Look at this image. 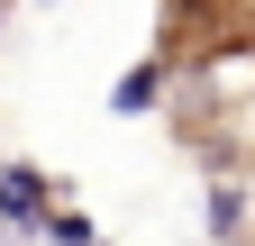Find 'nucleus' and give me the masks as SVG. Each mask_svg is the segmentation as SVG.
Wrapping results in <instances>:
<instances>
[{"mask_svg":"<svg viewBox=\"0 0 255 246\" xmlns=\"http://www.w3.org/2000/svg\"><path fill=\"white\" fill-rule=\"evenodd\" d=\"M164 82H173V55H146L137 73H119V82H110V119H146L155 101H164Z\"/></svg>","mask_w":255,"mask_h":246,"instance_id":"obj_3","label":"nucleus"},{"mask_svg":"<svg viewBox=\"0 0 255 246\" xmlns=\"http://www.w3.org/2000/svg\"><path fill=\"white\" fill-rule=\"evenodd\" d=\"M246 237H255V228H246Z\"/></svg>","mask_w":255,"mask_h":246,"instance_id":"obj_7","label":"nucleus"},{"mask_svg":"<svg viewBox=\"0 0 255 246\" xmlns=\"http://www.w3.org/2000/svg\"><path fill=\"white\" fill-rule=\"evenodd\" d=\"M55 192H64L55 173H37V164H0V219H9V228H37V237H46Z\"/></svg>","mask_w":255,"mask_h":246,"instance_id":"obj_1","label":"nucleus"},{"mask_svg":"<svg viewBox=\"0 0 255 246\" xmlns=\"http://www.w3.org/2000/svg\"><path fill=\"white\" fill-rule=\"evenodd\" d=\"M201 228H210L219 246H237V237L255 228V192H246V182H237V173H219V182H210V192H201Z\"/></svg>","mask_w":255,"mask_h":246,"instance_id":"obj_2","label":"nucleus"},{"mask_svg":"<svg viewBox=\"0 0 255 246\" xmlns=\"http://www.w3.org/2000/svg\"><path fill=\"white\" fill-rule=\"evenodd\" d=\"M46 237H55V246H101V228H91L82 210H55V219H46Z\"/></svg>","mask_w":255,"mask_h":246,"instance_id":"obj_4","label":"nucleus"},{"mask_svg":"<svg viewBox=\"0 0 255 246\" xmlns=\"http://www.w3.org/2000/svg\"><path fill=\"white\" fill-rule=\"evenodd\" d=\"M0 237H9V219H0Z\"/></svg>","mask_w":255,"mask_h":246,"instance_id":"obj_5","label":"nucleus"},{"mask_svg":"<svg viewBox=\"0 0 255 246\" xmlns=\"http://www.w3.org/2000/svg\"><path fill=\"white\" fill-rule=\"evenodd\" d=\"M46 246H55V237H46Z\"/></svg>","mask_w":255,"mask_h":246,"instance_id":"obj_6","label":"nucleus"}]
</instances>
